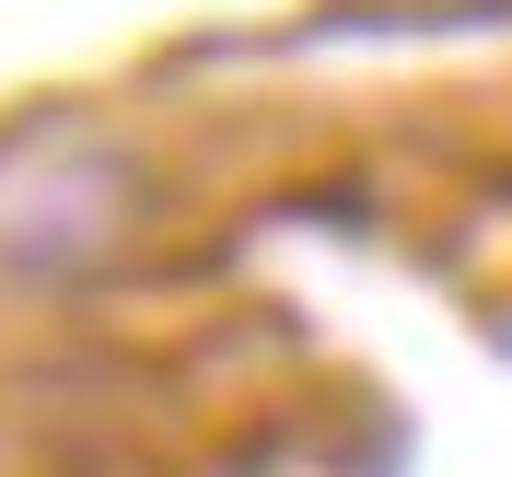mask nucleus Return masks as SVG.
I'll return each mask as SVG.
<instances>
[{
	"instance_id": "1",
	"label": "nucleus",
	"mask_w": 512,
	"mask_h": 477,
	"mask_svg": "<svg viewBox=\"0 0 512 477\" xmlns=\"http://www.w3.org/2000/svg\"><path fill=\"white\" fill-rule=\"evenodd\" d=\"M117 222H128V163L94 140H59L0 187V245L24 268H94L117 245Z\"/></svg>"
}]
</instances>
